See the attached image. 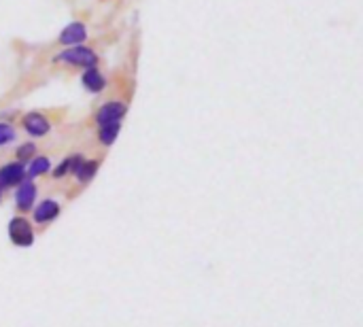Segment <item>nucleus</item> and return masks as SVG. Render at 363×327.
<instances>
[{
    "mask_svg": "<svg viewBox=\"0 0 363 327\" xmlns=\"http://www.w3.org/2000/svg\"><path fill=\"white\" fill-rule=\"evenodd\" d=\"M53 62L70 64V66H83V68H96L98 66V53L89 47H66L62 53L53 57Z\"/></svg>",
    "mask_w": 363,
    "mask_h": 327,
    "instance_id": "obj_1",
    "label": "nucleus"
},
{
    "mask_svg": "<svg viewBox=\"0 0 363 327\" xmlns=\"http://www.w3.org/2000/svg\"><path fill=\"white\" fill-rule=\"evenodd\" d=\"M127 113V106L119 100H110L106 104H102L96 113V123L98 127L102 125H113V123H121V119L125 117Z\"/></svg>",
    "mask_w": 363,
    "mask_h": 327,
    "instance_id": "obj_2",
    "label": "nucleus"
},
{
    "mask_svg": "<svg viewBox=\"0 0 363 327\" xmlns=\"http://www.w3.org/2000/svg\"><path fill=\"white\" fill-rule=\"evenodd\" d=\"M8 238L17 246H30L34 242V231L32 225L23 217H15L8 223Z\"/></svg>",
    "mask_w": 363,
    "mask_h": 327,
    "instance_id": "obj_3",
    "label": "nucleus"
},
{
    "mask_svg": "<svg viewBox=\"0 0 363 327\" xmlns=\"http://www.w3.org/2000/svg\"><path fill=\"white\" fill-rule=\"evenodd\" d=\"M87 25L83 23V21H70L62 32H59V36H57V40H59V45H64V47H79V45H83L85 40H87Z\"/></svg>",
    "mask_w": 363,
    "mask_h": 327,
    "instance_id": "obj_4",
    "label": "nucleus"
},
{
    "mask_svg": "<svg viewBox=\"0 0 363 327\" xmlns=\"http://www.w3.org/2000/svg\"><path fill=\"white\" fill-rule=\"evenodd\" d=\"M23 130H25L30 136L40 138V136L49 134L51 123H49V119H47L42 113H28V115L23 117Z\"/></svg>",
    "mask_w": 363,
    "mask_h": 327,
    "instance_id": "obj_5",
    "label": "nucleus"
},
{
    "mask_svg": "<svg viewBox=\"0 0 363 327\" xmlns=\"http://www.w3.org/2000/svg\"><path fill=\"white\" fill-rule=\"evenodd\" d=\"M25 176V168L23 161H11L6 166L0 168V187H13L19 185Z\"/></svg>",
    "mask_w": 363,
    "mask_h": 327,
    "instance_id": "obj_6",
    "label": "nucleus"
},
{
    "mask_svg": "<svg viewBox=\"0 0 363 327\" xmlns=\"http://www.w3.org/2000/svg\"><path fill=\"white\" fill-rule=\"evenodd\" d=\"M36 200V185L32 180H21L17 191H15V204L19 210H30Z\"/></svg>",
    "mask_w": 363,
    "mask_h": 327,
    "instance_id": "obj_7",
    "label": "nucleus"
},
{
    "mask_svg": "<svg viewBox=\"0 0 363 327\" xmlns=\"http://www.w3.org/2000/svg\"><path fill=\"white\" fill-rule=\"evenodd\" d=\"M81 85L91 93H100L106 87V76L98 68H85L81 74Z\"/></svg>",
    "mask_w": 363,
    "mask_h": 327,
    "instance_id": "obj_8",
    "label": "nucleus"
},
{
    "mask_svg": "<svg viewBox=\"0 0 363 327\" xmlns=\"http://www.w3.org/2000/svg\"><path fill=\"white\" fill-rule=\"evenodd\" d=\"M59 214V204L55 200H42L36 208H34V221L36 223H49Z\"/></svg>",
    "mask_w": 363,
    "mask_h": 327,
    "instance_id": "obj_9",
    "label": "nucleus"
},
{
    "mask_svg": "<svg viewBox=\"0 0 363 327\" xmlns=\"http://www.w3.org/2000/svg\"><path fill=\"white\" fill-rule=\"evenodd\" d=\"M98 159H83L81 164H79V168L74 170V174H76V178H79V183H89L91 178H93V174L98 172Z\"/></svg>",
    "mask_w": 363,
    "mask_h": 327,
    "instance_id": "obj_10",
    "label": "nucleus"
},
{
    "mask_svg": "<svg viewBox=\"0 0 363 327\" xmlns=\"http://www.w3.org/2000/svg\"><path fill=\"white\" fill-rule=\"evenodd\" d=\"M119 130H121V123H113V125H102L98 130V140L104 144V147H110L117 136H119Z\"/></svg>",
    "mask_w": 363,
    "mask_h": 327,
    "instance_id": "obj_11",
    "label": "nucleus"
},
{
    "mask_svg": "<svg viewBox=\"0 0 363 327\" xmlns=\"http://www.w3.org/2000/svg\"><path fill=\"white\" fill-rule=\"evenodd\" d=\"M49 168H51V161H49V157H34L32 161H30V166H28V174L30 176H40V174H45V172H49Z\"/></svg>",
    "mask_w": 363,
    "mask_h": 327,
    "instance_id": "obj_12",
    "label": "nucleus"
},
{
    "mask_svg": "<svg viewBox=\"0 0 363 327\" xmlns=\"http://www.w3.org/2000/svg\"><path fill=\"white\" fill-rule=\"evenodd\" d=\"M83 161V157L81 155H72V157H66L57 168H55V176H64V174H68V172H74L76 168H79V164Z\"/></svg>",
    "mask_w": 363,
    "mask_h": 327,
    "instance_id": "obj_13",
    "label": "nucleus"
},
{
    "mask_svg": "<svg viewBox=\"0 0 363 327\" xmlns=\"http://www.w3.org/2000/svg\"><path fill=\"white\" fill-rule=\"evenodd\" d=\"M15 138H17V132H15V127H13L11 123H4V121H0V147H4V144L13 142Z\"/></svg>",
    "mask_w": 363,
    "mask_h": 327,
    "instance_id": "obj_14",
    "label": "nucleus"
},
{
    "mask_svg": "<svg viewBox=\"0 0 363 327\" xmlns=\"http://www.w3.org/2000/svg\"><path fill=\"white\" fill-rule=\"evenodd\" d=\"M34 151H36V147H34L32 142H25L23 147H19V149H17V157L25 161L28 157H32V155H34Z\"/></svg>",
    "mask_w": 363,
    "mask_h": 327,
    "instance_id": "obj_15",
    "label": "nucleus"
},
{
    "mask_svg": "<svg viewBox=\"0 0 363 327\" xmlns=\"http://www.w3.org/2000/svg\"><path fill=\"white\" fill-rule=\"evenodd\" d=\"M0 197H2V187H0Z\"/></svg>",
    "mask_w": 363,
    "mask_h": 327,
    "instance_id": "obj_16",
    "label": "nucleus"
}]
</instances>
